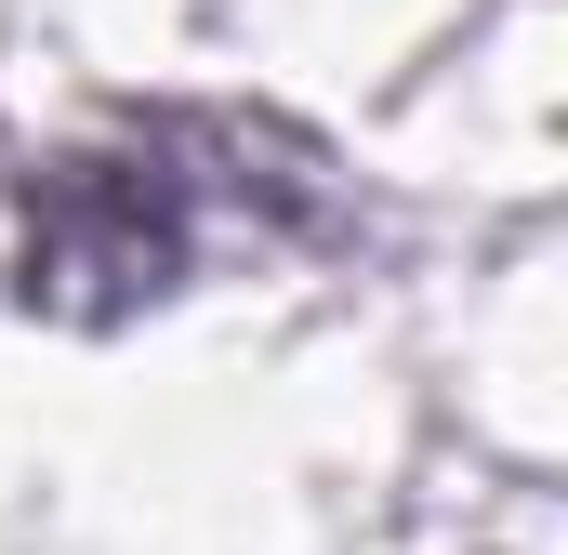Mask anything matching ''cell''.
Segmentation results:
<instances>
[{"label": "cell", "mask_w": 568, "mask_h": 555, "mask_svg": "<svg viewBox=\"0 0 568 555\" xmlns=\"http://www.w3.org/2000/svg\"><path fill=\"white\" fill-rule=\"evenodd\" d=\"M317 225V172L252 120H106L0 172V304L133 317Z\"/></svg>", "instance_id": "1"}]
</instances>
